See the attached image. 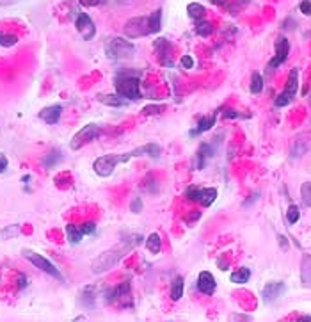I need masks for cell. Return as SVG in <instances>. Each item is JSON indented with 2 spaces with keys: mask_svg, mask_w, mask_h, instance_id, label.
<instances>
[{
  "mask_svg": "<svg viewBox=\"0 0 311 322\" xmlns=\"http://www.w3.org/2000/svg\"><path fill=\"white\" fill-rule=\"evenodd\" d=\"M160 153H162V150H160L159 144H155V142H148V144H142V146L135 148V150H132V152L102 155V157H98L96 160H94L93 168H94V171H96V175L110 176L118 164L128 162V160L133 158V157H153V158H157V157H160Z\"/></svg>",
  "mask_w": 311,
  "mask_h": 322,
  "instance_id": "obj_1",
  "label": "cell"
},
{
  "mask_svg": "<svg viewBox=\"0 0 311 322\" xmlns=\"http://www.w3.org/2000/svg\"><path fill=\"white\" fill-rule=\"evenodd\" d=\"M130 247L128 244H125L123 247H114V249H110V251H105L102 253L93 263H91V271L94 274H102V273H107L109 269L116 267L118 263L121 262V258L125 257L126 253L130 251Z\"/></svg>",
  "mask_w": 311,
  "mask_h": 322,
  "instance_id": "obj_2",
  "label": "cell"
},
{
  "mask_svg": "<svg viewBox=\"0 0 311 322\" xmlns=\"http://www.w3.org/2000/svg\"><path fill=\"white\" fill-rule=\"evenodd\" d=\"M114 88H116V93L126 100L142 98L141 80H139V77H133V75H130V73H125V75L118 77L114 82Z\"/></svg>",
  "mask_w": 311,
  "mask_h": 322,
  "instance_id": "obj_3",
  "label": "cell"
},
{
  "mask_svg": "<svg viewBox=\"0 0 311 322\" xmlns=\"http://www.w3.org/2000/svg\"><path fill=\"white\" fill-rule=\"evenodd\" d=\"M105 54H107V57L114 61L132 59L135 54V45L123 38H112L109 43L105 45Z\"/></svg>",
  "mask_w": 311,
  "mask_h": 322,
  "instance_id": "obj_4",
  "label": "cell"
},
{
  "mask_svg": "<svg viewBox=\"0 0 311 322\" xmlns=\"http://www.w3.org/2000/svg\"><path fill=\"white\" fill-rule=\"evenodd\" d=\"M297 91H299V68H294L288 73V80L284 84V89L274 100V105L276 107H286L295 98Z\"/></svg>",
  "mask_w": 311,
  "mask_h": 322,
  "instance_id": "obj_5",
  "label": "cell"
},
{
  "mask_svg": "<svg viewBox=\"0 0 311 322\" xmlns=\"http://www.w3.org/2000/svg\"><path fill=\"white\" fill-rule=\"evenodd\" d=\"M100 132H102V126L96 125V123H89V125L80 128V132H76L75 136H73V139L70 142V148L71 150H80L82 146L89 144L93 139H96L100 136Z\"/></svg>",
  "mask_w": 311,
  "mask_h": 322,
  "instance_id": "obj_6",
  "label": "cell"
},
{
  "mask_svg": "<svg viewBox=\"0 0 311 322\" xmlns=\"http://www.w3.org/2000/svg\"><path fill=\"white\" fill-rule=\"evenodd\" d=\"M23 257L27 258V260L32 263L34 267H38L39 271H43V273L50 274V276H54V278H57V279H62V274H60V271L55 267L54 263L50 262L48 258L41 257V255H38V253H34V251H29V249H25V251H23Z\"/></svg>",
  "mask_w": 311,
  "mask_h": 322,
  "instance_id": "obj_7",
  "label": "cell"
},
{
  "mask_svg": "<svg viewBox=\"0 0 311 322\" xmlns=\"http://www.w3.org/2000/svg\"><path fill=\"white\" fill-rule=\"evenodd\" d=\"M125 34L128 38H142V36H149V29H148V16H139L128 20L125 25Z\"/></svg>",
  "mask_w": 311,
  "mask_h": 322,
  "instance_id": "obj_8",
  "label": "cell"
},
{
  "mask_svg": "<svg viewBox=\"0 0 311 322\" xmlns=\"http://www.w3.org/2000/svg\"><path fill=\"white\" fill-rule=\"evenodd\" d=\"M274 46H276V54H274V57L270 59V62H268V70H276V68H279L284 61L288 59V54H290L288 39L283 38V36H279V38L276 39V45H274Z\"/></svg>",
  "mask_w": 311,
  "mask_h": 322,
  "instance_id": "obj_9",
  "label": "cell"
},
{
  "mask_svg": "<svg viewBox=\"0 0 311 322\" xmlns=\"http://www.w3.org/2000/svg\"><path fill=\"white\" fill-rule=\"evenodd\" d=\"M75 25H76V31L80 32V36H82L86 41L94 38V34H96V25H94L93 20H91L86 13H80V15L76 16Z\"/></svg>",
  "mask_w": 311,
  "mask_h": 322,
  "instance_id": "obj_10",
  "label": "cell"
},
{
  "mask_svg": "<svg viewBox=\"0 0 311 322\" xmlns=\"http://www.w3.org/2000/svg\"><path fill=\"white\" fill-rule=\"evenodd\" d=\"M215 289H217V281L213 278V274L208 271H201L197 276V290L205 295H212Z\"/></svg>",
  "mask_w": 311,
  "mask_h": 322,
  "instance_id": "obj_11",
  "label": "cell"
},
{
  "mask_svg": "<svg viewBox=\"0 0 311 322\" xmlns=\"http://www.w3.org/2000/svg\"><path fill=\"white\" fill-rule=\"evenodd\" d=\"M104 295L107 303H116L118 299H123L125 295H130V283L125 281V283H119L116 287H110V289L105 290Z\"/></svg>",
  "mask_w": 311,
  "mask_h": 322,
  "instance_id": "obj_12",
  "label": "cell"
},
{
  "mask_svg": "<svg viewBox=\"0 0 311 322\" xmlns=\"http://www.w3.org/2000/svg\"><path fill=\"white\" fill-rule=\"evenodd\" d=\"M284 290H286V287H284L283 281H270L263 287V299H265V303H272L283 294Z\"/></svg>",
  "mask_w": 311,
  "mask_h": 322,
  "instance_id": "obj_13",
  "label": "cell"
},
{
  "mask_svg": "<svg viewBox=\"0 0 311 322\" xmlns=\"http://www.w3.org/2000/svg\"><path fill=\"white\" fill-rule=\"evenodd\" d=\"M96 297H98V287H94V285L84 287L82 292H80V303L89 310L96 308Z\"/></svg>",
  "mask_w": 311,
  "mask_h": 322,
  "instance_id": "obj_14",
  "label": "cell"
},
{
  "mask_svg": "<svg viewBox=\"0 0 311 322\" xmlns=\"http://www.w3.org/2000/svg\"><path fill=\"white\" fill-rule=\"evenodd\" d=\"M60 116H62V107L60 105H50V107L39 112V120H43L46 125H55V123H59Z\"/></svg>",
  "mask_w": 311,
  "mask_h": 322,
  "instance_id": "obj_15",
  "label": "cell"
},
{
  "mask_svg": "<svg viewBox=\"0 0 311 322\" xmlns=\"http://www.w3.org/2000/svg\"><path fill=\"white\" fill-rule=\"evenodd\" d=\"M215 120H217V112H213V114H210V116H203L201 120L197 121L196 128L189 132V136H191V137H197L199 134H203V132H208L213 125H215Z\"/></svg>",
  "mask_w": 311,
  "mask_h": 322,
  "instance_id": "obj_16",
  "label": "cell"
},
{
  "mask_svg": "<svg viewBox=\"0 0 311 322\" xmlns=\"http://www.w3.org/2000/svg\"><path fill=\"white\" fill-rule=\"evenodd\" d=\"M210 157H213V148L212 144H208V142H203L199 150L196 153V169H203L205 164H207V160Z\"/></svg>",
  "mask_w": 311,
  "mask_h": 322,
  "instance_id": "obj_17",
  "label": "cell"
},
{
  "mask_svg": "<svg viewBox=\"0 0 311 322\" xmlns=\"http://www.w3.org/2000/svg\"><path fill=\"white\" fill-rule=\"evenodd\" d=\"M148 29H149V34L160 32V29H162V9H157L148 16Z\"/></svg>",
  "mask_w": 311,
  "mask_h": 322,
  "instance_id": "obj_18",
  "label": "cell"
},
{
  "mask_svg": "<svg viewBox=\"0 0 311 322\" xmlns=\"http://www.w3.org/2000/svg\"><path fill=\"white\" fill-rule=\"evenodd\" d=\"M98 100L109 107H123L128 104V100L119 96V94H98Z\"/></svg>",
  "mask_w": 311,
  "mask_h": 322,
  "instance_id": "obj_19",
  "label": "cell"
},
{
  "mask_svg": "<svg viewBox=\"0 0 311 322\" xmlns=\"http://www.w3.org/2000/svg\"><path fill=\"white\" fill-rule=\"evenodd\" d=\"M300 279L306 287H311V257L304 255L302 257V265H300Z\"/></svg>",
  "mask_w": 311,
  "mask_h": 322,
  "instance_id": "obj_20",
  "label": "cell"
},
{
  "mask_svg": "<svg viewBox=\"0 0 311 322\" xmlns=\"http://www.w3.org/2000/svg\"><path fill=\"white\" fill-rule=\"evenodd\" d=\"M217 199V189H213V187H210V189H203L201 187V194H199V201L203 207H210L213 201Z\"/></svg>",
  "mask_w": 311,
  "mask_h": 322,
  "instance_id": "obj_21",
  "label": "cell"
},
{
  "mask_svg": "<svg viewBox=\"0 0 311 322\" xmlns=\"http://www.w3.org/2000/svg\"><path fill=\"white\" fill-rule=\"evenodd\" d=\"M60 160H62V153L54 150V152L46 153L43 157V168L44 169H52V168H55V166L59 164Z\"/></svg>",
  "mask_w": 311,
  "mask_h": 322,
  "instance_id": "obj_22",
  "label": "cell"
},
{
  "mask_svg": "<svg viewBox=\"0 0 311 322\" xmlns=\"http://www.w3.org/2000/svg\"><path fill=\"white\" fill-rule=\"evenodd\" d=\"M66 237L70 240L71 244H78L80 240H82L84 233L80 231V226H76V224H66Z\"/></svg>",
  "mask_w": 311,
  "mask_h": 322,
  "instance_id": "obj_23",
  "label": "cell"
},
{
  "mask_svg": "<svg viewBox=\"0 0 311 322\" xmlns=\"http://www.w3.org/2000/svg\"><path fill=\"white\" fill-rule=\"evenodd\" d=\"M146 247H148V251L153 253V255L160 253V249H162V240H160V235L159 233L148 235L146 237Z\"/></svg>",
  "mask_w": 311,
  "mask_h": 322,
  "instance_id": "obj_24",
  "label": "cell"
},
{
  "mask_svg": "<svg viewBox=\"0 0 311 322\" xmlns=\"http://www.w3.org/2000/svg\"><path fill=\"white\" fill-rule=\"evenodd\" d=\"M171 299L173 301H180L181 295H183V278L181 276H176L171 283Z\"/></svg>",
  "mask_w": 311,
  "mask_h": 322,
  "instance_id": "obj_25",
  "label": "cell"
},
{
  "mask_svg": "<svg viewBox=\"0 0 311 322\" xmlns=\"http://www.w3.org/2000/svg\"><path fill=\"white\" fill-rule=\"evenodd\" d=\"M187 13H189V16L194 18V20H203L205 18V15H207V9L201 6V4H197V2H192V4H189L187 6Z\"/></svg>",
  "mask_w": 311,
  "mask_h": 322,
  "instance_id": "obj_26",
  "label": "cell"
},
{
  "mask_svg": "<svg viewBox=\"0 0 311 322\" xmlns=\"http://www.w3.org/2000/svg\"><path fill=\"white\" fill-rule=\"evenodd\" d=\"M249 278H251V269L249 267H240L238 271H235V273L231 274V281L233 283H247L249 281Z\"/></svg>",
  "mask_w": 311,
  "mask_h": 322,
  "instance_id": "obj_27",
  "label": "cell"
},
{
  "mask_svg": "<svg viewBox=\"0 0 311 322\" xmlns=\"http://www.w3.org/2000/svg\"><path fill=\"white\" fill-rule=\"evenodd\" d=\"M251 93L252 94H260L263 91V78L262 75L258 73V71H252V75H251Z\"/></svg>",
  "mask_w": 311,
  "mask_h": 322,
  "instance_id": "obj_28",
  "label": "cell"
},
{
  "mask_svg": "<svg viewBox=\"0 0 311 322\" xmlns=\"http://www.w3.org/2000/svg\"><path fill=\"white\" fill-rule=\"evenodd\" d=\"M212 31H213V27L210 22H205V20H197L196 22V34H199V36H203V38L210 36Z\"/></svg>",
  "mask_w": 311,
  "mask_h": 322,
  "instance_id": "obj_29",
  "label": "cell"
},
{
  "mask_svg": "<svg viewBox=\"0 0 311 322\" xmlns=\"http://www.w3.org/2000/svg\"><path fill=\"white\" fill-rule=\"evenodd\" d=\"M300 198H302V203L306 207L311 208V182H304L300 185Z\"/></svg>",
  "mask_w": 311,
  "mask_h": 322,
  "instance_id": "obj_30",
  "label": "cell"
},
{
  "mask_svg": "<svg viewBox=\"0 0 311 322\" xmlns=\"http://www.w3.org/2000/svg\"><path fill=\"white\" fill-rule=\"evenodd\" d=\"M16 43H18V36H15V34L0 32V46L9 48V46H15Z\"/></svg>",
  "mask_w": 311,
  "mask_h": 322,
  "instance_id": "obj_31",
  "label": "cell"
},
{
  "mask_svg": "<svg viewBox=\"0 0 311 322\" xmlns=\"http://www.w3.org/2000/svg\"><path fill=\"white\" fill-rule=\"evenodd\" d=\"M300 217V210L297 205H290L288 210H286V221H288L290 224H295L297 221H299Z\"/></svg>",
  "mask_w": 311,
  "mask_h": 322,
  "instance_id": "obj_32",
  "label": "cell"
},
{
  "mask_svg": "<svg viewBox=\"0 0 311 322\" xmlns=\"http://www.w3.org/2000/svg\"><path fill=\"white\" fill-rule=\"evenodd\" d=\"M18 233H20V226H18V224H13V226H9V228L2 230V231H0V237H4V239H13V237H16Z\"/></svg>",
  "mask_w": 311,
  "mask_h": 322,
  "instance_id": "obj_33",
  "label": "cell"
},
{
  "mask_svg": "<svg viewBox=\"0 0 311 322\" xmlns=\"http://www.w3.org/2000/svg\"><path fill=\"white\" fill-rule=\"evenodd\" d=\"M94 230H96V223H93V221H88V223L80 224V231H82L84 235L94 233Z\"/></svg>",
  "mask_w": 311,
  "mask_h": 322,
  "instance_id": "obj_34",
  "label": "cell"
},
{
  "mask_svg": "<svg viewBox=\"0 0 311 322\" xmlns=\"http://www.w3.org/2000/svg\"><path fill=\"white\" fill-rule=\"evenodd\" d=\"M130 210L133 214H139L142 210V199L139 196H135L133 199H132V203H130Z\"/></svg>",
  "mask_w": 311,
  "mask_h": 322,
  "instance_id": "obj_35",
  "label": "cell"
},
{
  "mask_svg": "<svg viewBox=\"0 0 311 322\" xmlns=\"http://www.w3.org/2000/svg\"><path fill=\"white\" fill-rule=\"evenodd\" d=\"M299 11L306 16H311V0H302L299 4Z\"/></svg>",
  "mask_w": 311,
  "mask_h": 322,
  "instance_id": "obj_36",
  "label": "cell"
},
{
  "mask_svg": "<svg viewBox=\"0 0 311 322\" xmlns=\"http://www.w3.org/2000/svg\"><path fill=\"white\" fill-rule=\"evenodd\" d=\"M180 64L183 68H187V70H191V68H194V59H192L191 55H183L180 59Z\"/></svg>",
  "mask_w": 311,
  "mask_h": 322,
  "instance_id": "obj_37",
  "label": "cell"
},
{
  "mask_svg": "<svg viewBox=\"0 0 311 322\" xmlns=\"http://www.w3.org/2000/svg\"><path fill=\"white\" fill-rule=\"evenodd\" d=\"M222 116L224 118H229V120H235V118H240V114L233 109H224L222 110Z\"/></svg>",
  "mask_w": 311,
  "mask_h": 322,
  "instance_id": "obj_38",
  "label": "cell"
},
{
  "mask_svg": "<svg viewBox=\"0 0 311 322\" xmlns=\"http://www.w3.org/2000/svg\"><path fill=\"white\" fill-rule=\"evenodd\" d=\"M80 4H84V6H88V7H91V6H100L104 0H78Z\"/></svg>",
  "mask_w": 311,
  "mask_h": 322,
  "instance_id": "obj_39",
  "label": "cell"
},
{
  "mask_svg": "<svg viewBox=\"0 0 311 322\" xmlns=\"http://www.w3.org/2000/svg\"><path fill=\"white\" fill-rule=\"evenodd\" d=\"M7 169V158L4 155H0V173H4Z\"/></svg>",
  "mask_w": 311,
  "mask_h": 322,
  "instance_id": "obj_40",
  "label": "cell"
},
{
  "mask_svg": "<svg viewBox=\"0 0 311 322\" xmlns=\"http://www.w3.org/2000/svg\"><path fill=\"white\" fill-rule=\"evenodd\" d=\"M278 239H279V244H281V249H283V251H286V249H288V242H286V237L279 235Z\"/></svg>",
  "mask_w": 311,
  "mask_h": 322,
  "instance_id": "obj_41",
  "label": "cell"
},
{
  "mask_svg": "<svg viewBox=\"0 0 311 322\" xmlns=\"http://www.w3.org/2000/svg\"><path fill=\"white\" fill-rule=\"evenodd\" d=\"M20 0H0V7L2 6H11V4H16Z\"/></svg>",
  "mask_w": 311,
  "mask_h": 322,
  "instance_id": "obj_42",
  "label": "cell"
},
{
  "mask_svg": "<svg viewBox=\"0 0 311 322\" xmlns=\"http://www.w3.org/2000/svg\"><path fill=\"white\" fill-rule=\"evenodd\" d=\"M199 217H201V214H199V212L191 214V215H189V219H187V223H192V221H196V219H199Z\"/></svg>",
  "mask_w": 311,
  "mask_h": 322,
  "instance_id": "obj_43",
  "label": "cell"
},
{
  "mask_svg": "<svg viewBox=\"0 0 311 322\" xmlns=\"http://www.w3.org/2000/svg\"><path fill=\"white\" fill-rule=\"evenodd\" d=\"M23 287H27V278H25V276H20V289H23Z\"/></svg>",
  "mask_w": 311,
  "mask_h": 322,
  "instance_id": "obj_44",
  "label": "cell"
},
{
  "mask_svg": "<svg viewBox=\"0 0 311 322\" xmlns=\"http://www.w3.org/2000/svg\"><path fill=\"white\" fill-rule=\"evenodd\" d=\"M212 4H215V6H222V4H226V0H210Z\"/></svg>",
  "mask_w": 311,
  "mask_h": 322,
  "instance_id": "obj_45",
  "label": "cell"
}]
</instances>
